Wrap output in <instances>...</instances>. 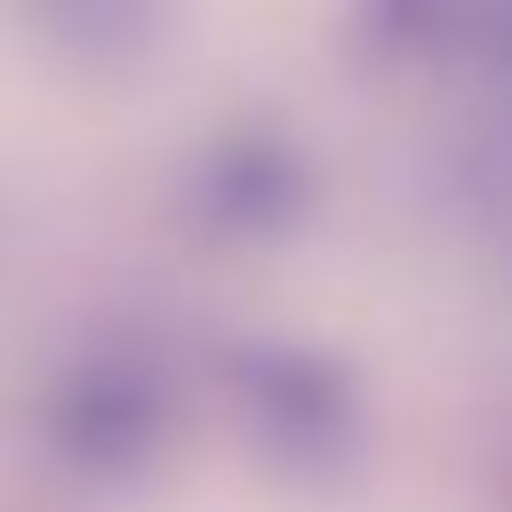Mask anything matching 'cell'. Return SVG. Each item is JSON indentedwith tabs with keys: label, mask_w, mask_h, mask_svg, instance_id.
<instances>
[{
	"label": "cell",
	"mask_w": 512,
	"mask_h": 512,
	"mask_svg": "<svg viewBox=\"0 0 512 512\" xmlns=\"http://www.w3.org/2000/svg\"><path fill=\"white\" fill-rule=\"evenodd\" d=\"M464 32V0H368V40L392 56H432Z\"/></svg>",
	"instance_id": "5"
},
{
	"label": "cell",
	"mask_w": 512,
	"mask_h": 512,
	"mask_svg": "<svg viewBox=\"0 0 512 512\" xmlns=\"http://www.w3.org/2000/svg\"><path fill=\"white\" fill-rule=\"evenodd\" d=\"M168 424H176V384L136 344L80 352L40 400V432L56 464H72L80 480H136L168 448Z\"/></svg>",
	"instance_id": "2"
},
{
	"label": "cell",
	"mask_w": 512,
	"mask_h": 512,
	"mask_svg": "<svg viewBox=\"0 0 512 512\" xmlns=\"http://www.w3.org/2000/svg\"><path fill=\"white\" fill-rule=\"evenodd\" d=\"M24 16L40 24V40L56 56L96 64V72L136 64L160 40V0H24Z\"/></svg>",
	"instance_id": "4"
},
{
	"label": "cell",
	"mask_w": 512,
	"mask_h": 512,
	"mask_svg": "<svg viewBox=\"0 0 512 512\" xmlns=\"http://www.w3.org/2000/svg\"><path fill=\"white\" fill-rule=\"evenodd\" d=\"M184 208L208 240H240V248H264V240H288L312 224L320 208V168L304 160L296 136L248 120V128H224L216 144H200L192 176H184Z\"/></svg>",
	"instance_id": "3"
},
{
	"label": "cell",
	"mask_w": 512,
	"mask_h": 512,
	"mask_svg": "<svg viewBox=\"0 0 512 512\" xmlns=\"http://www.w3.org/2000/svg\"><path fill=\"white\" fill-rule=\"evenodd\" d=\"M224 376H232V408H240L248 440L288 480L328 488V480H344L360 464V440H368L360 384H352V368L336 352H320V344H272L264 336V344H232Z\"/></svg>",
	"instance_id": "1"
},
{
	"label": "cell",
	"mask_w": 512,
	"mask_h": 512,
	"mask_svg": "<svg viewBox=\"0 0 512 512\" xmlns=\"http://www.w3.org/2000/svg\"><path fill=\"white\" fill-rule=\"evenodd\" d=\"M504 56H512V40H504Z\"/></svg>",
	"instance_id": "6"
}]
</instances>
